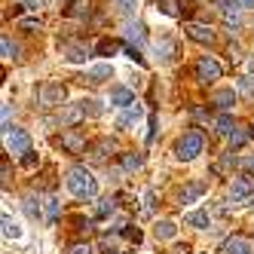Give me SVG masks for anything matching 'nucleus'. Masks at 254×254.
I'll use <instances>...</instances> for the list:
<instances>
[{
  "label": "nucleus",
  "instance_id": "obj_27",
  "mask_svg": "<svg viewBox=\"0 0 254 254\" xmlns=\"http://www.w3.org/2000/svg\"><path fill=\"white\" fill-rule=\"evenodd\" d=\"M175 233H178L175 221H162V224L156 227V236H159V239H175Z\"/></svg>",
  "mask_w": 254,
  "mask_h": 254
},
{
  "label": "nucleus",
  "instance_id": "obj_29",
  "mask_svg": "<svg viewBox=\"0 0 254 254\" xmlns=\"http://www.w3.org/2000/svg\"><path fill=\"white\" fill-rule=\"evenodd\" d=\"M156 52H162V62H172V56H175V43H172V40H159V43H156Z\"/></svg>",
  "mask_w": 254,
  "mask_h": 254
},
{
  "label": "nucleus",
  "instance_id": "obj_45",
  "mask_svg": "<svg viewBox=\"0 0 254 254\" xmlns=\"http://www.w3.org/2000/svg\"><path fill=\"white\" fill-rule=\"evenodd\" d=\"M248 67H251V70H254V59H251V62H248Z\"/></svg>",
  "mask_w": 254,
  "mask_h": 254
},
{
  "label": "nucleus",
  "instance_id": "obj_2",
  "mask_svg": "<svg viewBox=\"0 0 254 254\" xmlns=\"http://www.w3.org/2000/svg\"><path fill=\"white\" fill-rule=\"evenodd\" d=\"M202 147H205V141H202V135H199V132H187L184 138L178 141V159H184V162H190V159H196L199 153H202Z\"/></svg>",
  "mask_w": 254,
  "mask_h": 254
},
{
  "label": "nucleus",
  "instance_id": "obj_23",
  "mask_svg": "<svg viewBox=\"0 0 254 254\" xmlns=\"http://www.w3.org/2000/svg\"><path fill=\"white\" fill-rule=\"evenodd\" d=\"M187 224L196 227V230H208V224H211L208 221V211H190L187 214Z\"/></svg>",
  "mask_w": 254,
  "mask_h": 254
},
{
  "label": "nucleus",
  "instance_id": "obj_18",
  "mask_svg": "<svg viewBox=\"0 0 254 254\" xmlns=\"http://www.w3.org/2000/svg\"><path fill=\"white\" fill-rule=\"evenodd\" d=\"M77 104L83 107V114H86V117H92V120H98V117L104 114L101 101H95V98H83V101H77Z\"/></svg>",
  "mask_w": 254,
  "mask_h": 254
},
{
  "label": "nucleus",
  "instance_id": "obj_4",
  "mask_svg": "<svg viewBox=\"0 0 254 254\" xmlns=\"http://www.w3.org/2000/svg\"><path fill=\"white\" fill-rule=\"evenodd\" d=\"M64 86L62 83H43L40 86V104L43 107H59L62 101H64Z\"/></svg>",
  "mask_w": 254,
  "mask_h": 254
},
{
  "label": "nucleus",
  "instance_id": "obj_35",
  "mask_svg": "<svg viewBox=\"0 0 254 254\" xmlns=\"http://www.w3.org/2000/svg\"><path fill=\"white\" fill-rule=\"evenodd\" d=\"M117 6H120L123 12H135V6H138V0H117Z\"/></svg>",
  "mask_w": 254,
  "mask_h": 254
},
{
  "label": "nucleus",
  "instance_id": "obj_8",
  "mask_svg": "<svg viewBox=\"0 0 254 254\" xmlns=\"http://www.w3.org/2000/svg\"><path fill=\"white\" fill-rule=\"evenodd\" d=\"M80 120H86V114H83V107H80V104H67V107H62V111H59V123L64 126V129L77 126Z\"/></svg>",
  "mask_w": 254,
  "mask_h": 254
},
{
  "label": "nucleus",
  "instance_id": "obj_38",
  "mask_svg": "<svg viewBox=\"0 0 254 254\" xmlns=\"http://www.w3.org/2000/svg\"><path fill=\"white\" fill-rule=\"evenodd\" d=\"M22 166H25V169H34V166H37V156L28 150V153H25V159H22Z\"/></svg>",
  "mask_w": 254,
  "mask_h": 254
},
{
  "label": "nucleus",
  "instance_id": "obj_14",
  "mask_svg": "<svg viewBox=\"0 0 254 254\" xmlns=\"http://www.w3.org/2000/svg\"><path fill=\"white\" fill-rule=\"evenodd\" d=\"M114 150H117V144H114L111 138H101L95 147H92V153H89V156H92V162H104L107 153H114Z\"/></svg>",
  "mask_w": 254,
  "mask_h": 254
},
{
  "label": "nucleus",
  "instance_id": "obj_20",
  "mask_svg": "<svg viewBox=\"0 0 254 254\" xmlns=\"http://www.w3.org/2000/svg\"><path fill=\"white\" fill-rule=\"evenodd\" d=\"M114 211H117V199H111V196L98 199V205H95V217H111Z\"/></svg>",
  "mask_w": 254,
  "mask_h": 254
},
{
  "label": "nucleus",
  "instance_id": "obj_24",
  "mask_svg": "<svg viewBox=\"0 0 254 254\" xmlns=\"http://www.w3.org/2000/svg\"><path fill=\"white\" fill-rule=\"evenodd\" d=\"M214 126H217V135H227V138L236 132V123H233V117H230V114H221Z\"/></svg>",
  "mask_w": 254,
  "mask_h": 254
},
{
  "label": "nucleus",
  "instance_id": "obj_34",
  "mask_svg": "<svg viewBox=\"0 0 254 254\" xmlns=\"http://www.w3.org/2000/svg\"><path fill=\"white\" fill-rule=\"evenodd\" d=\"M141 211H144V214H150V211H153V190L144 193V205H141Z\"/></svg>",
  "mask_w": 254,
  "mask_h": 254
},
{
  "label": "nucleus",
  "instance_id": "obj_37",
  "mask_svg": "<svg viewBox=\"0 0 254 254\" xmlns=\"http://www.w3.org/2000/svg\"><path fill=\"white\" fill-rule=\"evenodd\" d=\"M98 245H101V248H104L107 254H117V242H114V239H101Z\"/></svg>",
  "mask_w": 254,
  "mask_h": 254
},
{
  "label": "nucleus",
  "instance_id": "obj_30",
  "mask_svg": "<svg viewBox=\"0 0 254 254\" xmlns=\"http://www.w3.org/2000/svg\"><path fill=\"white\" fill-rule=\"evenodd\" d=\"M117 49H120V43H117V40H101V43L95 46V52H98V56H114Z\"/></svg>",
  "mask_w": 254,
  "mask_h": 254
},
{
  "label": "nucleus",
  "instance_id": "obj_19",
  "mask_svg": "<svg viewBox=\"0 0 254 254\" xmlns=\"http://www.w3.org/2000/svg\"><path fill=\"white\" fill-rule=\"evenodd\" d=\"M67 15L70 19H89V15H92V6H89V0H77V3H70Z\"/></svg>",
  "mask_w": 254,
  "mask_h": 254
},
{
  "label": "nucleus",
  "instance_id": "obj_5",
  "mask_svg": "<svg viewBox=\"0 0 254 254\" xmlns=\"http://www.w3.org/2000/svg\"><path fill=\"white\" fill-rule=\"evenodd\" d=\"M3 138H6V150L9 153H28L31 150V135L25 129H9Z\"/></svg>",
  "mask_w": 254,
  "mask_h": 254
},
{
  "label": "nucleus",
  "instance_id": "obj_36",
  "mask_svg": "<svg viewBox=\"0 0 254 254\" xmlns=\"http://www.w3.org/2000/svg\"><path fill=\"white\" fill-rule=\"evenodd\" d=\"M67 254H92V248L83 245V242H77V245H70V248H67Z\"/></svg>",
  "mask_w": 254,
  "mask_h": 254
},
{
  "label": "nucleus",
  "instance_id": "obj_32",
  "mask_svg": "<svg viewBox=\"0 0 254 254\" xmlns=\"http://www.w3.org/2000/svg\"><path fill=\"white\" fill-rule=\"evenodd\" d=\"M0 46H3V56H6V59H15V56H19V46H15L9 37H0Z\"/></svg>",
  "mask_w": 254,
  "mask_h": 254
},
{
  "label": "nucleus",
  "instance_id": "obj_11",
  "mask_svg": "<svg viewBox=\"0 0 254 254\" xmlns=\"http://www.w3.org/2000/svg\"><path fill=\"white\" fill-rule=\"evenodd\" d=\"M111 104H117V107H132L135 104V92H132V89H126V86H117L114 92H111Z\"/></svg>",
  "mask_w": 254,
  "mask_h": 254
},
{
  "label": "nucleus",
  "instance_id": "obj_13",
  "mask_svg": "<svg viewBox=\"0 0 254 254\" xmlns=\"http://www.w3.org/2000/svg\"><path fill=\"white\" fill-rule=\"evenodd\" d=\"M111 77H114V67L111 64H95V67L86 70V80L89 83H104V80H111Z\"/></svg>",
  "mask_w": 254,
  "mask_h": 254
},
{
  "label": "nucleus",
  "instance_id": "obj_28",
  "mask_svg": "<svg viewBox=\"0 0 254 254\" xmlns=\"http://www.w3.org/2000/svg\"><path fill=\"white\" fill-rule=\"evenodd\" d=\"M19 28L22 31H40L43 22H40V15H28V19H19Z\"/></svg>",
  "mask_w": 254,
  "mask_h": 254
},
{
  "label": "nucleus",
  "instance_id": "obj_43",
  "mask_svg": "<svg viewBox=\"0 0 254 254\" xmlns=\"http://www.w3.org/2000/svg\"><path fill=\"white\" fill-rule=\"evenodd\" d=\"M175 254H190V248H187V245H178V248H175Z\"/></svg>",
  "mask_w": 254,
  "mask_h": 254
},
{
  "label": "nucleus",
  "instance_id": "obj_21",
  "mask_svg": "<svg viewBox=\"0 0 254 254\" xmlns=\"http://www.w3.org/2000/svg\"><path fill=\"white\" fill-rule=\"evenodd\" d=\"M43 211H46V221L52 224V221L62 214V202H59L56 196H49V199H43Z\"/></svg>",
  "mask_w": 254,
  "mask_h": 254
},
{
  "label": "nucleus",
  "instance_id": "obj_9",
  "mask_svg": "<svg viewBox=\"0 0 254 254\" xmlns=\"http://www.w3.org/2000/svg\"><path fill=\"white\" fill-rule=\"evenodd\" d=\"M254 251V242L242 239V236H230L224 242V254H251Z\"/></svg>",
  "mask_w": 254,
  "mask_h": 254
},
{
  "label": "nucleus",
  "instance_id": "obj_26",
  "mask_svg": "<svg viewBox=\"0 0 254 254\" xmlns=\"http://www.w3.org/2000/svg\"><path fill=\"white\" fill-rule=\"evenodd\" d=\"M126 37H129L132 43H144V25H141V22L126 25Z\"/></svg>",
  "mask_w": 254,
  "mask_h": 254
},
{
  "label": "nucleus",
  "instance_id": "obj_46",
  "mask_svg": "<svg viewBox=\"0 0 254 254\" xmlns=\"http://www.w3.org/2000/svg\"><path fill=\"white\" fill-rule=\"evenodd\" d=\"M251 208H254V199H251Z\"/></svg>",
  "mask_w": 254,
  "mask_h": 254
},
{
  "label": "nucleus",
  "instance_id": "obj_7",
  "mask_svg": "<svg viewBox=\"0 0 254 254\" xmlns=\"http://www.w3.org/2000/svg\"><path fill=\"white\" fill-rule=\"evenodd\" d=\"M184 31H187V37H190V40H196V43H214V31H211L208 25L190 22V25H184Z\"/></svg>",
  "mask_w": 254,
  "mask_h": 254
},
{
  "label": "nucleus",
  "instance_id": "obj_39",
  "mask_svg": "<svg viewBox=\"0 0 254 254\" xmlns=\"http://www.w3.org/2000/svg\"><path fill=\"white\" fill-rule=\"evenodd\" d=\"M239 89H242V92H254V80H251V77H245V80L239 83Z\"/></svg>",
  "mask_w": 254,
  "mask_h": 254
},
{
  "label": "nucleus",
  "instance_id": "obj_12",
  "mask_svg": "<svg viewBox=\"0 0 254 254\" xmlns=\"http://www.w3.org/2000/svg\"><path fill=\"white\" fill-rule=\"evenodd\" d=\"M233 104H236V92H233V89H221V92H214V107H217V111L230 114Z\"/></svg>",
  "mask_w": 254,
  "mask_h": 254
},
{
  "label": "nucleus",
  "instance_id": "obj_6",
  "mask_svg": "<svg viewBox=\"0 0 254 254\" xmlns=\"http://www.w3.org/2000/svg\"><path fill=\"white\" fill-rule=\"evenodd\" d=\"M196 74H199V80H205V83L221 80V64H217L211 56H202V59H199V64H196Z\"/></svg>",
  "mask_w": 254,
  "mask_h": 254
},
{
  "label": "nucleus",
  "instance_id": "obj_10",
  "mask_svg": "<svg viewBox=\"0 0 254 254\" xmlns=\"http://www.w3.org/2000/svg\"><path fill=\"white\" fill-rule=\"evenodd\" d=\"M64 59H67L70 64H86V62H89V46L67 43V46H64Z\"/></svg>",
  "mask_w": 254,
  "mask_h": 254
},
{
  "label": "nucleus",
  "instance_id": "obj_16",
  "mask_svg": "<svg viewBox=\"0 0 254 254\" xmlns=\"http://www.w3.org/2000/svg\"><path fill=\"white\" fill-rule=\"evenodd\" d=\"M138 120H141V104L135 101L132 107H126V114L117 120V126H120V129H126V126H132V123H138Z\"/></svg>",
  "mask_w": 254,
  "mask_h": 254
},
{
  "label": "nucleus",
  "instance_id": "obj_15",
  "mask_svg": "<svg viewBox=\"0 0 254 254\" xmlns=\"http://www.w3.org/2000/svg\"><path fill=\"white\" fill-rule=\"evenodd\" d=\"M205 193V184L202 181H196V184H190V187H184V193H181V205H190V202H196L199 196Z\"/></svg>",
  "mask_w": 254,
  "mask_h": 254
},
{
  "label": "nucleus",
  "instance_id": "obj_22",
  "mask_svg": "<svg viewBox=\"0 0 254 254\" xmlns=\"http://www.w3.org/2000/svg\"><path fill=\"white\" fill-rule=\"evenodd\" d=\"M25 211L34 217V221H40V217H46V211H43V202H40V199H34V196H28V199H25Z\"/></svg>",
  "mask_w": 254,
  "mask_h": 254
},
{
  "label": "nucleus",
  "instance_id": "obj_40",
  "mask_svg": "<svg viewBox=\"0 0 254 254\" xmlns=\"http://www.w3.org/2000/svg\"><path fill=\"white\" fill-rule=\"evenodd\" d=\"M126 56H129L132 62H144V59H141V52H138L135 46H129V49H126Z\"/></svg>",
  "mask_w": 254,
  "mask_h": 254
},
{
  "label": "nucleus",
  "instance_id": "obj_44",
  "mask_svg": "<svg viewBox=\"0 0 254 254\" xmlns=\"http://www.w3.org/2000/svg\"><path fill=\"white\" fill-rule=\"evenodd\" d=\"M245 169H248V172H254V156H248V159H245Z\"/></svg>",
  "mask_w": 254,
  "mask_h": 254
},
{
  "label": "nucleus",
  "instance_id": "obj_33",
  "mask_svg": "<svg viewBox=\"0 0 254 254\" xmlns=\"http://www.w3.org/2000/svg\"><path fill=\"white\" fill-rule=\"evenodd\" d=\"M22 6L31 9V12H40V9L46 6V0H22Z\"/></svg>",
  "mask_w": 254,
  "mask_h": 254
},
{
  "label": "nucleus",
  "instance_id": "obj_42",
  "mask_svg": "<svg viewBox=\"0 0 254 254\" xmlns=\"http://www.w3.org/2000/svg\"><path fill=\"white\" fill-rule=\"evenodd\" d=\"M239 6L242 9H254V0H239Z\"/></svg>",
  "mask_w": 254,
  "mask_h": 254
},
{
  "label": "nucleus",
  "instance_id": "obj_41",
  "mask_svg": "<svg viewBox=\"0 0 254 254\" xmlns=\"http://www.w3.org/2000/svg\"><path fill=\"white\" fill-rule=\"evenodd\" d=\"M126 236H129L132 242H141V230H138V227H135V230H126Z\"/></svg>",
  "mask_w": 254,
  "mask_h": 254
},
{
  "label": "nucleus",
  "instance_id": "obj_3",
  "mask_svg": "<svg viewBox=\"0 0 254 254\" xmlns=\"http://www.w3.org/2000/svg\"><path fill=\"white\" fill-rule=\"evenodd\" d=\"M230 199H233V202H245V199H254V175L236 178L233 187H230Z\"/></svg>",
  "mask_w": 254,
  "mask_h": 254
},
{
  "label": "nucleus",
  "instance_id": "obj_25",
  "mask_svg": "<svg viewBox=\"0 0 254 254\" xmlns=\"http://www.w3.org/2000/svg\"><path fill=\"white\" fill-rule=\"evenodd\" d=\"M3 236H6V239H19V236H22V227L15 224L9 214H3Z\"/></svg>",
  "mask_w": 254,
  "mask_h": 254
},
{
  "label": "nucleus",
  "instance_id": "obj_17",
  "mask_svg": "<svg viewBox=\"0 0 254 254\" xmlns=\"http://www.w3.org/2000/svg\"><path fill=\"white\" fill-rule=\"evenodd\" d=\"M62 144H64V147H67L70 153H80V150L86 147V141H83L77 132H64V135H62Z\"/></svg>",
  "mask_w": 254,
  "mask_h": 254
},
{
  "label": "nucleus",
  "instance_id": "obj_1",
  "mask_svg": "<svg viewBox=\"0 0 254 254\" xmlns=\"http://www.w3.org/2000/svg\"><path fill=\"white\" fill-rule=\"evenodd\" d=\"M67 190L74 193V196H80V199H95V193H98V181L92 178V172H89V169L77 166V169L67 172Z\"/></svg>",
  "mask_w": 254,
  "mask_h": 254
},
{
  "label": "nucleus",
  "instance_id": "obj_31",
  "mask_svg": "<svg viewBox=\"0 0 254 254\" xmlns=\"http://www.w3.org/2000/svg\"><path fill=\"white\" fill-rule=\"evenodd\" d=\"M123 169H126V172L141 169V156H138V153H126V156H123Z\"/></svg>",
  "mask_w": 254,
  "mask_h": 254
}]
</instances>
